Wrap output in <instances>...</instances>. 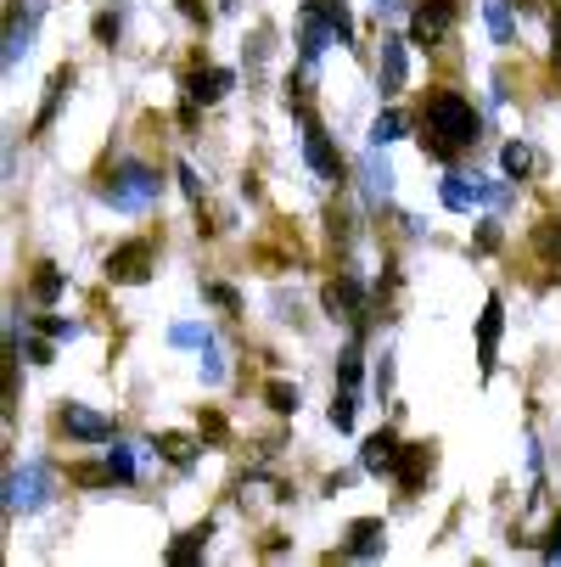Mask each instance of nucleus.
I'll return each mask as SVG.
<instances>
[{"instance_id": "1", "label": "nucleus", "mask_w": 561, "mask_h": 567, "mask_svg": "<svg viewBox=\"0 0 561 567\" xmlns=\"http://www.w3.org/2000/svg\"><path fill=\"white\" fill-rule=\"evenodd\" d=\"M477 130H484V118L471 113V102L455 96V91H438L422 113V152L438 157V164H449L455 152H466L477 141Z\"/></svg>"}, {"instance_id": "2", "label": "nucleus", "mask_w": 561, "mask_h": 567, "mask_svg": "<svg viewBox=\"0 0 561 567\" xmlns=\"http://www.w3.org/2000/svg\"><path fill=\"white\" fill-rule=\"evenodd\" d=\"M157 186H164V181H157L152 169L124 164V175L107 186V203H113V208H146V203H157Z\"/></svg>"}, {"instance_id": "3", "label": "nucleus", "mask_w": 561, "mask_h": 567, "mask_svg": "<svg viewBox=\"0 0 561 567\" xmlns=\"http://www.w3.org/2000/svg\"><path fill=\"white\" fill-rule=\"evenodd\" d=\"M455 29V0H422L411 18V45H438Z\"/></svg>"}, {"instance_id": "4", "label": "nucleus", "mask_w": 561, "mask_h": 567, "mask_svg": "<svg viewBox=\"0 0 561 567\" xmlns=\"http://www.w3.org/2000/svg\"><path fill=\"white\" fill-rule=\"evenodd\" d=\"M62 433L79 439V444H107L113 439V422L102 411H91V404H62Z\"/></svg>"}, {"instance_id": "5", "label": "nucleus", "mask_w": 561, "mask_h": 567, "mask_svg": "<svg viewBox=\"0 0 561 567\" xmlns=\"http://www.w3.org/2000/svg\"><path fill=\"white\" fill-rule=\"evenodd\" d=\"M107 276L124 281V287H141L152 276V248H146V241H124V248H113L107 254Z\"/></svg>"}, {"instance_id": "6", "label": "nucleus", "mask_w": 561, "mask_h": 567, "mask_svg": "<svg viewBox=\"0 0 561 567\" xmlns=\"http://www.w3.org/2000/svg\"><path fill=\"white\" fill-rule=\"evenodd\" d=\"M320 303H326L332 320H360V315H365V287H360L354 276H337V281H326Z\"/></svg>"}, {"instance_id": "7", "label": "nucleus", "mask_w": 561, "mask_h": 567, "mask_svg": "<svg viewBox=\"0 0 561 567\" xmlns=\"http://www.w3.org/2000/svg\"><path fill=\"white\" fill-rule=\"evenodd\" d=\"M303 157H309V169H314V175H326V181H337V175H343V157H337L332 135L320 130L314 118H309V135H303Z\"/></svg>"}, {"instance_id": "8", "label": "nucleus", "mask_w": 561, "mask_h": 567, "mask_svg": "<svg viewBox=\"0 0 561 567\" xmlns=\"http://www.w3.org/2000/svg\"><path fill=\"white\" fill-rule=\"evenodd\" d=\"M398 455H405V444H398V439L382 427V433H371V439H365V450H360V466L382 477V472H398Z\"/></svg>"}, {"instance_id": "9", "label": "nucleus", "mask_w": 561, "mask_h": 567, "mask_svg": "<svg viewBox=\"0 0 561 567\" xmlns=\"http://www.w3.org/2000/svg\"><path fill=\"white\" fill-rule=\"evenodd\" d=\"M225 91H230V68H197V73L186 79V102H191V107H197V102L214 107Z\"/></svg>"}, {"instance_id": "10", "label": "nucleus", "mask_w": 561, "mask_h": 567, "mask_svg": "<svg viewBox=\"0 0 561 567\" xmlns=\"http://www.w3.org/2000/svg\"><path fill=\"white\" fill-rule=\"evenodd\" d=\"M500 298H489L484 303V327H477V365H484V377L495 371V354H500Z\"/></svg>"}, {"instance_id": "11", "label": "nucleus", "mask_w": 561, "mask_h": 567, "mask_svg": "<svg viewBox=\"0 0 561 567\" xmlns=\"http://www.w3.org/2000/svg\"><path fill=\"white\" fill-rule=\"evenodd\" d=\"M405 91V40H382V96Z\"/></svg>"}, {"instance_id": "12", "label": "nucleus", "mask_w": 561, "mask_h": 567, "mask_svg": "<svg viewBox=\"0 0 561 567\" xmlns=\"http://www.w3.org/2000/svg\"><path fill=\"white\" fill-rule=\"evenodd\" d=\"M427 472H433V450L427 444H405V455H398V483H405V489H422Z\"/></svg>"}, {"instance_id": "13", "label": "nucleus", "mask_w": 561, "mask_h": 567, "mask_svg": "<svg viewBox=\"0 0 561 567\" xmlns=\"http://www.w3.org/2000/svg\"><path fill=\"white\" fill-rule=\"evenodd\" d=\"M444 203H449L455 214H466V208H477V203H489V186H477V181L466 186V175H449V181H444Z\"/></svg>"}, {"instance_id": "14", "label": "nucleus", "mask_w": 561, "mask_h": 567, "mask_svg": "<svg viewBox=\"0 0 561 567\" xmlns=\"http://www.w3.org/2000/svg\"><path fill=\"white\" fill-rule=\"evenodd\" d=\"M7 489H12V506H40L45 495V466H29V472H12V483H7Z\"/></svg>"}, {"instance_id": "15", "label": "nucleus", "mask_w": 561, "mask_h": 567, "mask_svg": "<svg viewBox=\"0 0 561 567\" xmlns=\"http://www.w3.org/2000/svg\"><path fill=\"white\" fill-rule=\"evenodd\" d=\"M376 550H382V523H376V517L354 523V528H349V545H343V556H376Z\"/></svg>"}, {"instance_id": "16", "label": "nucleus", "mask_w": 561, "mask_h": 567, "mask_svg": "<svg viewBox=\"0 0 561 567\" xmlns=\"http://www.w3.org/2000/svg\"><path fill=\"white\" fill-rule=\"evenodd\" d=\"M67 85H73V73L62 68V73L51 79V91H45V107H40V118H34V130H45V124L56 118V107H62V96H67Z\"/></svg>"}, {"instance_id": "17", "label": "nucleus", "mask_w": 561, "mask_h": 567, "mask_svg": "<svg viewBox=\"0 0 561 567\" xmlns=\"http://www.w3.org/2000/svg\"><path fill=\"white\" fill-rule=\"evenodd\" d=\"M208 534H214L208 523H202V528H191V534H186V539H180V545L169 550V561H175V567H186V561H197V556H202V545H208Z\"/></svg>"}, {"instance_id": "18", "label": "nucleus", "mask_w": 561, "mask_h": 567, "mask_svg": "<svg viewBox=\"0 0 561 567\" xmlns=\"http://www.w3.org/2000/svg\"><path fill=\"white\" fill-rule=\"evenodd\" d=\"M484 18H489L495 40H511V0H484Z\"/></svg>"}, {"instance_id": "19", "label": "nucleus", "mask_w": 561, "mask_h": 567, "mask_svg": "<svg viewBox=\"0 0 561 567\" xmlns=\"http://www.w3.org/2000/svg\"><path fill=\"white\" fill-rule=\"evenodd\" d=\"M405 135V113H382L376 124H371V146H387V141H398Z\"/></svg>"}, {"instance_id": "20", "label": "nucleus", "mask_w": 561, "mask_h": 567, "mask_svg": "<svg viewBox=\"0 0 561 567\" xmlns=\"http://www.w3.org/2000/svg\"><path fill=\"white\" fill-rule=\"evenodd\" d=\"M500 164H506V175H517V181H522V175L533 169V152H528L522 141H511V146L500 152Z\"/></svg>"}, {"instance_id": "21", "label": "nucleus", "mask_w": 561, "mask_h": 567, "mask_svg": "<svg viewBox=\"0 0 561 567\" xmlns=\"http://www.w3.org/2000/svg\"><path fill=\"white\" fill-rule=\"evenodd\" d=\"M56 292H62V270H56V265H40V270H34V298L51 303Z\"/></svg>"}, {"instance_id": "22", "label": "nucleus", "mask_w": 561, "mask_h": 567, "mask_svg": "<svg viewBox=\"0 0 561 567\" xmlns=\"http://www.w3.org/2000/svg\"><path fill=\"white\" fill-rule=\"evenodd\" d=\"M157 450H164L169 461H180V466L197 455V444H191V439H180V433H157Z\"/></svg>"}, {"instance_id": "23", "label": "nucleus", "mask_w": 561, "mask_h": 567, "mask_svg": "<svg viewBox=\"0 0 561 567\" xmlns=\"http://www.w3.org/2000/svg\"><path fill=\"white\" fill-rule=\"evenodd\" d=\"M264 399H270V411H281V416H292V411H298V388H287V382H270V388H264Z\"/></svg>"}, {"instance_id": "24", "label": "nucleus", "mask_w": 561, "mask_h": 567, "mask_svg": "<svg viewBox=\"0 0 561 567\" xmlns=\"http://www.w3.org/2000/svg\"><path fill=\"white\" fill-rule=\"evenodd\" d=\"M332 427H337V433H349V427H354V393H349V388L332 399Z\"/></svg>"}, {"instance_id": "25", "label": "nucleus", "mask_w": 561, "mask_h": 567, "mask_svg": "<svg viewBox=\"0 0 561 567\" xmlns=\"http://www.w3.org/2000/svg\"><path fill=\"white\" fill-rule=\"evenodd\" d=\"M107 477H118V483H129V477H135V461H129V450H107Z\"/></svg>"}, {"instance_id": "26", "label": "nucleus", "mask_w": 561, "mask_h": 567, "mask_svg": "<svg viewBox=\"0 0 561 567\" xmlns=\"http://www.w3.org/2000/svg\"><path fill=\"white\" fill-rule=\"evenodd\" d=\"M180 186H186V197H191V203H202V181H197V169H191V164H180Z\"/></svg>"}, {"instance_id": "27", "label": "nucleus", "mask_w": 561, "mask_h": 567, "mask_svg": "<svg viewBox=\"0 0 561 567\" xmlns=\"http://www.w3.org/2000/svg\"><path fill=\"white\" fill-rule=\"evenodd\" d=\"M208 298H214V303H219V309H242V298H236V292H230V287H219V281H214V287H208Z\"/></svg>"}, {"instance_id": "28", "label": "nucleus", "mask_w": 561, "mask_h": 567, "mask_svg": "<svg viewBox=\"0 0 561 567\" xmlns=\"http://www.w3.org/2000/svg\"><path fill=\"white\" fill-rule=\"evenodd\" d=\"M45 332H51V338H79L73 320H45Z\"/></svg>"}, {"instance_id": "29", "label": "nucleus", "mask_w": 561, "mask_h": 567, "mask_svg": "<svg viewBox=\"0 0 561 567\" xmlns=\"http://www.w3.org/2000/svg\"><path fill=\"white\" fill-rule=\"evenodd\" d=\"M343 382H349V388H354V382H360V354H354V349H349V354H343Z\"/></svg>"}, {"instance_id": "30", "label": "nucleus", "mask_w": 561, "mask_h": 567, "mask_svg": "<svg viewBox=\"0 0 561 567\" xmlns=\"http://www.w3.org/2000/svg\"><path fill=\"white\" fill-rule=\"evenodd\" d=\"M477 248H484V254H489V248H500V230H495V225H484V230H477Z\"/></svg>"}, {"instance_id": "31", "label": "nucleus", "mask_w": 561, "mask_h": 567, "mask_svg": "<svg viewBox=\"0 0 561 567\" xmlns=\"http://www.w3.org/2000/svg\"><path fill=\"white\" fill-rule=\"evenodd\" d=\"M96 40H118V18H96Z\"/></svg>"}, {"instance_id": "32", "label": "nucleus", "mask_w": 561, "mask_h": 567, "mask_svg": "<svg viewBox=\"0 0 561 567\" xmlns=\"http://www.w3.org/2000/svg\"><path fill=\"white\" fill-rule=\"evenodd\" d=\"M202 433H208V439H225V416L208 411V416H202Z\"/></svg>"}, {"instance_id": "33", "label": "nucleus", "mask_w": 561, "mask_h": 567, "mask_svg": "<svg viewBox=\"0 0 561 567\" xmlns=\"http://www.w3.org/2000/svg\"><path fill=\"white\" fill-rule=\"evenodd\" d=\"M550 40H555V62H561V7L550 12Z\"/></svg>"}]
</instances>
